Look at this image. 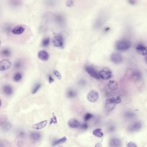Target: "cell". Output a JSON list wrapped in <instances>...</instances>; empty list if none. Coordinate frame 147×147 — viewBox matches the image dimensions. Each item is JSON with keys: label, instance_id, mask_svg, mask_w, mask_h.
Masks as SVG:
<instances>
[{"label": "cell", "instance_id": "4", "mask_svg": "<svg viewBox=\"0 0 147 147\" xmlns=\"http://www.w3.org/2000/svg\"><path fill=\"white\" fill-rule=\"evenodd\" d=\"M53 45L56 47H61L63 45V37L60 35H57L54 37L52 40Z\"/></svg>", "mask_w": 147, "mask_h": 147}, {"label": "cell", "instance_id": "3", "mask_svg": "<svg viewBox=\"0 0 147 147\" xmlns=\"http://www.w3.org/2000/svg\"><path fill=\"white\" fill-rule=\"evenodd\" d=\"M86 70L88 74L94 79H100L99 74L97 72L94 68L91 66H87L86 67Z\"/></svg>", "mask_w": 147, "mask_h": 147}, {"label": "cell", "instance_id": "9", "mask_svg": "<svg viewBox=\"0 0 147 147\" xmlns=\"http://www.w3.org/2000/svg\"><path fill=\"white\" fill-rule=\"evenodd\" d=\"M131 78L132 80L137 82L140 80L142 78V74L139 70H134L132 71L131 74Z\"/></svg>", "mask_w": 147, "mask_h": 147}, {"label": "cell", "instance_id": "22", "mask_svg": "<svg viewBox=\"0 0 147 147\" xmlns=\"http://www.w3.org/2000/svg\"><path fill=\"white\" fill-rule=\"evenodd\" d=\"M77 95V93L73 89H69L67 92V96L69 98H74Z\"/></svg>", "mask_w": 147, "mask_h": 147}, {"label": "cell", "instance_id": "30", "mask_svg": "<svg viewBox=\"0 0 147 147\" xmlns=\"http://www.w3.org/2000/svg\"><path fill=\"white\" fill-rule=\"evenodd\" d=\"M57 122V119H56V116L54 114V113H53V116L51 117V121H50V124H56Z\"/></svg>", "mask_w": 147, "mask_h": 147}, {"label": "cell", "instance_id": "11", "mask_svg": "<svg viewBox=\"0 0 147 147\" xmlns=\"http://www.w3.org/2000/svg\"><path fill=\"white\" fill-rule=\"evenodd\" d=\"M38 57L40 60L46 61L48 60L49 58V55L48 53L45 50H41L38 54Z\"/></svg>", "mask_w": 147, "mask_h": 147}, {"label": "cell", "instance_id": "35", "mask_svg": "<svg viewBox=\"0 0 147 147\" xmlns=\"http://www.w3.org/2000/svg\"><path fill=\"white\" fill-rule=\"evenodd\" d=\"M81 128L82 129H84V130H86L88 128V126L86 123H83L80 126Z\"/></svg>", "mask_w": 147, "mask_h": 147}, {"label": "cell", "instance_id": "29", "mask_svg": "<svg viewBox=\"0 0 147 147\" xmlns=\"http://www.w3.org/2000/svg\"><path fill=\"white\" fill-rule=\"evenodd\" d=\"M92 117L93 115L91 113H87L84 116V120H85V121H89V120H90L91 118H92Z\"/></svg>", "mask_w": 147, "mask_h": 147}, {"label": "cell", "instance_id": "33", "mask_svg": "<svg viewBox=\"0 0 147 147\" xmlns=\"http://www.w3.org/2000/svg\"><path fill=\"white\" fill-rule=\"evenodd\" d=\"M126 147H137V145H136L135 143L134 142H129L128 143V144H127V146H126Z\"/></svg>", "mask_w": 147, "mask_h": 147}, {"label": "cell", "instance_id": "7", "mask_svg": "<svg viewBox=\"0 0 147 147\" xmlns=\"http://www.w3.org/2000/svg\"><path fill=\"white\" fill-rule=\"evenodd\" d=\"M136 51L139 55L142 56H146L147 55V46L146 45L139 44L136 47Z\"/></svg>", "mask_w": 147, "mask_h": 147}, {"label": "cell", "instance_id": "38", "mask_svg": "<svg viewBox=\"0 0 147 147\" xmlns=\"http://www.w3.org/2000/svg\"><path fill=\"white\" fill-rule=\"evenodd\" d=\"M129 2L132 5H134L135 3V1H132V0H130V1H129Z\"/></svg>", "mask_w": 147, "mask_h": 147}, {"label": "cell", "instance_id": "19", "mask_svg": "<svg viewBox=\"0 0 147 147\" xmlns=\"http://www.w3.org/2000/svg\"><path fill=\"white\" fill-rule=\"evenodd\" d=\"M67 140V138L65 136L63 137L62 138L55 140L52 143V146L53 147H55V146H57L58 145L63 143L64 142H65Z\"/></svg>", "mask_w": 147, "mask_h": 147}, {"label": "cell", "instance_id": "13", "mask_svg": "<svg viewBox=\"0 0 147 147\" xmlns=\"http://www.w3.org/2000/svg\"><path fill=\"white\" fill-rule=\"evenodd\" d=\"M48 123V121L45 120L42 121L40 122L39 123H36L35 124L33 125L32 128L34 129H42L45 128L46 127Z\"/></svg>", "mask_w": 147, "mask_h": 147}, {"label": "cell", "instance_id": "24", "mask_svg": "<svg viewBox=\"0 0 147 147\" xmlns=\"http://www.w3.org/2000/svg\"><path fill=\"white\" fill-rule=\"evenodd\" d=\"M23 66L22 62L20 60H17V61L15 62L14 64V68L16 70H19V69L21 68Z\"/></svg>", "mask_w": 147, "mask_h": 147}, {"label": "cell", "instance_id": "14", "mask_svg": "<svg viewBox=\"0 0 147 147\" xmlns=\"http://www.w3.org/2000/svg\"><path fill=\"white\" fill-rule=\"evenodd\" d=\"M121 102V98L120 96H117L116 98H108L106 101L107 104H119Z\"/></svg>", "mask_w": 147, "mask_h": 147}, {"label": "cell", "instance_id": "28", "mask_svg": "<svg viewBox=\"0 0 147 147\" xmlns=\"http://www.w3.org/2000/svg\"><path fill=\"white\" fill-rule=\"evenodd\" d=\"M41 87V84L40 83H38V84H36L34 88H33V90L32 92L33 94H34L35 93H36L38 92V90Z\"/></svg>", "mask_w": 147, "mask_h": 147}, {"label": "cell", "instance_id": "25", "mask_svg": "<svg viewBox=\"0 0 147 147\" xmlns=\"http://www.w3.org/2000/svg\"><path fill=\"white\" fill-rule=\"evenodd\" d=\"M11 125L10 123H9L8 122H7L6 123H4L3 124V126H2V128L3 129V130L4 131H8L9 130H10L11 128Z\"/></svg>", "mask_w": 147, "mask_h": 147}, {"label": "cell", "instance_id": "21", "mask_svg": "<svg viewBox=\"0 0 147 147\" xmlns=\"http://www.w3.org/2000/svg\"><path fill=\"white\" fill-rule=\"evenodd\" d=\"M30 137L33 140L38 141L41 138V135L38 132H32L30 135Z\"/></svg>", "mask_w": 147, "mask_h": 147}, {"label": "cell", "instance_id": "40", "mask_svg": "<svg viewBox=\"0 0 147 147\" xmlns=\"http://www.w3.org/2000/svg\"><path fill=\"white\" fill-rule=\"evenodd\" d=\"M145 61H146V63H147V55L145 57Z\"/></svg>", "mask_w": 147, "mask_h": 147}, {"label": "cell", "instance_id": "8", "mask_svg": "<svg viewBox=\"0 0 147 147\" xmlns=\"http://www.w3.org/2000/svg\"><path fill=\"white\" fill-rule=\"evenodd\" d=\"M11 66V62L9 60L3 59L0 62V70L1 71L8 70Z\"/></svg>", "mask_w": 147, "mask_h": 147}, {"label": "cell", "instance_id": "20", "mask_svg": "<svg viewBox=\"0 0 147 147\" xmlns=\"http://www.w3.org/2000/svg\"><path fill=\"white\" fill-rule=\"evenodd\" d=\"M93 134L96 137L101 138L103 136L104 134L102 132V129H96L93 131Z\"/></svg>", "mask_w": 147, "mask_h": 147}, {"label": "cell", "instance_id": "12", "mask_svg": "<svg viewBox=\"0 0 147 147\" xmlns=\"http://www.w3.org/2000/svg\"><path fill=\"white\" fill-rule=\"evenodd\" d=\"M110 146L111 147H120L121 146V141L119 139L113 138L110 141Z\"/></svg>", "mask_w": 147, "mask_h": 147}, {"label": "cell", "instance_id": "17", "mask_svg": "<svg viewBox=\"0 0 147 147\" xmlns=\"http://www.w3.org/2000/svg\"><path fill=\"white\" fill-rule=\"evenodd\" d=\"M68 125L69 127L72 128H77L80 127V123L77 120L73 119L70 120L68 122Z\"/></svg>", "mask_w": 147, "mask_h": 147}, {"label": "cell", "instance_id": "34", "mask_svg": "<svg viewBox=\"0 0 147 147\" xmlns=\"http://www.w3.org/2000/svg\"><path fill=\"white\" fill-rule=\"evenodd\" d=\"M74 0H68L66 3V5L67 7H72L74 5Z\"/></svg>", "mask_w": 147, "mask_h": 147}, {"label": "cell", "instance_id": "16", "mask_svg": "<svg viewBox=\"0 0 147 147\" xmlns=\"http://www.w3.org/2000/svg\"><path fill=\"white\" fill-rule=\"evenodd\" d=\"M108 87L112 91H115L118 87V83L116 81L111 80L109 81L108 84Z\"/></svg>", "mask_w": 147, "mask_h": 147}, {"label": "cell", "instance_id": "26", "mask_svg": "<svg viewBox=\"0 0 147 147\" xmlns=\"http://www.w3.org/2000/svg\"><path fill=\"white\" fill-rule=\"evenodd\" d=\"M22 78V75L20 73H17L14 75V80L15 82H19Z\"/></svg>", "mask_w": 147, "mask_h": 147}, {"label": "cell", "instance_id": "2", "mask_svg": "<svg viewBox=\"0 0 147 147\" xmlns=\"http://www.w3.org/2000/svg\"><path fill=\"white\" fill-rule=\"evenodd\" d=\"M99 76L104 80H108L112 77V72L110 69L108 67H104L101 69L99 73Z\"/></svg>", "mask_w": 147, "mask_h": 147}, {"label": "cell", "instance_id": "27", "mask_svg": "<svg viewBox=\"0 0 147 147\" xmlns=\"http://www.w3.org/2000/svg\"><path fill=\"white\" fill-rule=\"evenodd\" d=\"M50 41V40L49 38L47 37V38H44L41 42L42 46L43 47H46L48 46L49 45Z\"/></svg>", "mask_w": 147, "mask_h": 147}, {"label": "cell", "instance_id": "5", "mask_svg": "<svg viewBox=\"0 0 147 147\" xmlns=\"http://www.w3.org/2000/svg\"><path fill=\"white\" fill-rule=\"evenodd\" d=\"M99 98V94L98 92L95 90H91L87 94L88 101L91 102H95L97 101Z\"/></svg>", "mask_w": 147, "mask_h": 147}, {"label": "cell", "instance_id": "15", "mask_svg": "<svg viewBox=\"0 0 147 147\" xmlns=\"http://www.w3.org/2000/svg\"><path fill=\"white\" fill-rule=\"evenodd\" d=\"M3 91L6 95L9 96L12 94L13 92V90L12 86L10 85H5L3 87Z\"/></svg>", "mask_w": 147, "mask_h": 147}, {"label": "cell", "instance_id": "31", "mask_svg": "<svg viewBox=\"0 0 147 147\" xmlns=\"http://www.w3.org/2000/svg\"><path fill=\"white\" fill-rule=\"evenodd\" d=\"M125 116L127 118L132 119V118H133L135 116V115L134 113L131 112H127L126 113Z\"/></svg>", "mask_w": 147, "mask_h": 147}, {"label": "cell", "instance_id": "6", "mask_svg": "<svg viewBox=\"0 0 147 147\" xmlns=\"http://www.w3.org/2000/svg\"><path fill=\"white\" fill-rule=\"evenodd\" d=\"M110 60L113 63L119 64L123 61V57L120 53H113L111 55Z\"/></svg>", "mask_w": 147, "mask_h": 147}, {"label": "cell", "instance_id": "37", "mask_svg": "<svg viewBox=\"0 0 147 147\" xmlns=\"http://www.w3.org/2000/svg\"><path fill=\"white\" fill-rule=\"evenodd\" d=\"M95 147H102V145L101 143H98L97 144H96Z\"/></svg>", "mask_w": 147, "mask_h": 147}, {"label": "cell", "instance_id": "18", "mask_svg": "<svg viewBox=\"0 0 147 147\" xmlns=\"http://www.w3.org/2000/svg\"><path fill=\"white\" fill-rule=\"evenodd\" d=\"M142 127V124L139 122H136L135 123H133L132 125L130 127L129 130L132 132H135L140 129Z\"/></svg>", "mask_w": 147, "mask_h": 147}, {"label": "cell", "instance_id": "36", "mask_svg": "<svg viewBox=\"0 0 147 147\" xmlns=\"http://www.w3.org/2000/svg\"><path fill=\"white\" fill-rule=\"evenodd\" d=\"M48 81H49L50 83H52L54 82V79H53L52 76H51V75H49V77H48Z\"/></svg>", "mask_w": 147, "mask_h": 147}, {"label": "cell", "instance_id": "23", "mask_svg": "<svg viewBox=\"0 0 147 147\" xmlns=\"http://www.w3.org/2000/svg\"><path fill=\"white\" fill-rule=\"evenodd\" d=\"M2 55L5 57H9L11 55V51L9 48H4L1 51Z\"/></svg>", "mask_w": 147, "mask_h": 147}, {"label": "cell", "instance_id": "32", "mask_svg": "<svg viewBox=\"0 0 147 147\" xmlns=\"http://www.w3.org/2000/svg\"><path fill=\"white\" fill-rule=\"evenodd\" d=\"M54 74L57 79H60L61 78V75H60V74L59 73V72H58V71L57 70H54Z\"/></svg>", "mask_w": 147, "mask_h": 147}, {"label": "cell", "instance_id": "10", "mask_svg": "<svg viewBox=\"0 0 147 147\" xmlns=\"http://www.w3.org/2000/svg\"><path fill=\"white\" fill-rule=\"evenodd\" d=\"M25 30V28L21 25L16 26L12 30V33L13 34L19 35L22 34Z\"/></svg>", "mask_w": 147, "mask_h": 147}, {"label": "cell", "instance_id": "1", "mask_svg": "<svg viewBox=\"0 0 147 147\" xmlns=\"http://www.w3.org/2000/svg\"><path fill=\"white\" fill-rule=\"evenodd\" d=\"M132 46L131 41L127 39H121L116 41L115 47L119 51H126L129 49Z\"/></svg>", "mask_w": 147, "mask_h": 147}, {"label": "cell", "instance_id": "39", "mask_svg": "<svg viewBox=\"0 0 147 147\" xmlns=\"http://www.w3.org/2000/svg\"><path fill=\"white\" fill-rule=\"evenodd\" d=\"M109 27L106 28V29H105V31H109Z\"/></svg>", "mask_w": 147, "mask_h": 147}]
</instances>
